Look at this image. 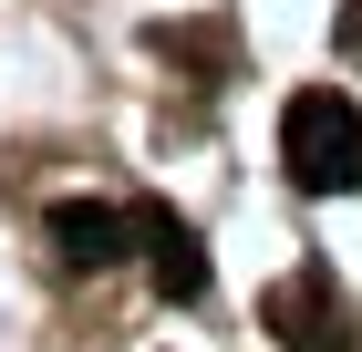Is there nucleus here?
<instances>
[{
	"label": "nucleus",
	"mask_w": 362,
	"mask_h": 352,
	"mask_svg": "<svg viewBox=\"0 0 362 352\" xmlns=\"http://www.w3.org/2000/svg\"><path fill=\"white\" fill-rule=\"evenodd\" d=\"M259 331H269L279 352H341L352 342V311H341V290L321 270H290V280H269V300H259Z\"/></svg>",
	"instance_id": "f03ea898"
},
{
	"label": "nucleus",
	"mask_w": 362,
	"mask_h": 352,
	"mask_svg": "<svg viewBox=\"0 0 362 352\" xmlns=\"http://www.w3.org/2000/svg\"><path fill=\"white\" fill-rule=\"evenodd\" d=\"M135 249H145V270H156V290L166 300H207V249H197V228L176 208H156V197H135Z\"/></svg>",
	"instance_id": "20e7f679"
},
{
	"label": "nucleus",
	"mask_w": 362,
	"mask_h": 352,
	"mask_svg": "<svg viewBox=\"0 0 362 352\" xmlns=\"http://www.w3.org/2000/svg\"><path fill=\"white\" fill-rule=\"evenodd\" d=\"M42 239H52L62 270H114L135 249V217L104 208V197H62V208H42Z\"/></svg>",
	"instance_id": "7ed1b4c3"
},
{
	"label": "nucleus",
	"mask_w": 362,
	"mask_h": 352,
	"mask_svg": "<svg viewBox=\"0 0 362 352\" xmlns=\"http://www.w3.org/2000/svg\"><path fill=\"white\" fill-rule=\"evenodd\" d=\"M279 156H290V187H310V197L362 187V104L332 93V83L290 93V114H279Z\"/></svg>",
	"instance_id": "f257e3e1"
}]
</instances>
